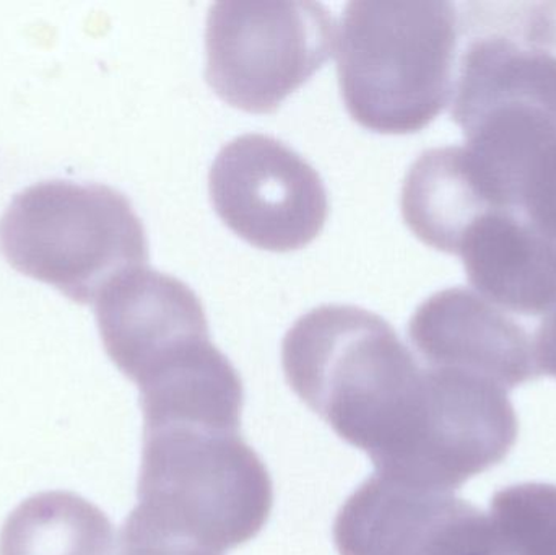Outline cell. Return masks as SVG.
Here are the masks:
<instances>
[{"label":"cell","instance_id":"10","mask_svg":"<svg viewBox=\"0 0 556 555\" xmlns=\"http://www.w3.org/2000/svg\"><path fill=\"white\" fill-rule=\"evenodd\" d=\"M467 279L505 312L547 315L556 306V267L511 209L483 214L460 241Z\"/></svg>","mask_w":556,"mask_h":555},{"label":"cell","instance_id":"2","mask_svg":"<svg viewBox=\"0 0 556 555\" xmlns=\"http://www.w3.org/2000/svg\"><path fill=\"white\" fill-rule=\"evenodd\" d=\"M240 426L143 422L136 510L172 533L224 554L266 527L274 485Z\"/></svg>","mask_w":556,"mask_h":555},{"label":"cell","instance_id":"4","mask_svg":"<svg viewBox=\"0 0 556 555\" xmlns=\"http://www.w3.org/2000/svg\"><path fill=\"white\" fill-rule=\"evenodd\" d=\"M0 253L23 276L91 305L124 274L146 267V228L123 192L104 185L36 182L0 217Z\"/></svg>","mask_w":556,"mask_h":555},{"label":"cell","instance_id":"16","mask_svg":"<svg viewBox=\"0 0 556 555\" xmlns=\"http://www.w3.org/2000/svg\"><path fill=\"white\" fill-rule=\"evenodd\" d=\"M116 555H224L198 541L172 533L134 508L121 528Z\"/></svg>","mask_w":556,"mask_h":555},{"label":"cell","instance_id":"6","mask_svg":"<svg viewBox=\"0 0 556 555\" xmlns=\"http://www.w3.org/2000/svg\"><path fill=\"white\" fill-rule=\"evenodd\" d=\"M208 189L227 227L261 250L288 253L306 247L329 215L316 169L263 134H244L218 152Z\"/></svg>","mask_w":556,"mask_h":555},{"label":"cell","instance_id":"13","mask_svg":"<svg viewBox=\"0 0 556 555\" xmlns=\"http://www.w3.org/2000/svg\"><path fill=\"white\" fill-rule=\"evenodd\" d=\"M113 524L74 492L22 502L0 531V555H116Z\"/></svg>","mask_w":556,"mask_h":555},{"label":"cell","instance_id":"3","mask_svg":"<svg viewBox=\"0 0 556 555\" xmlns=\"http://www.w3.org/2000/svg\"><path fill=\"white\" fill-rule=\"evenodd\" d=\"M457 35L451 2H350L337 38L350 116L381 134L427 127L453 97Z\"/></svg>","mask_w":556,"mask_h":555},{"label":"cell","instance_id":"5","mask_svg":"<svg viewBox=\"0 0 556 555\" xmlns=\"http://www.w3.org/2000/svg\"><path fill=\"white\" fill-rule=\"evenodd\" d=\"M336 23L317 2H218L205 26V78L248 113H274L332 55Z\"/></svg>","mask_w":556,"mask_h":555},{"label":"cell","instance_id":"11","mask_svg":"<svg viewBox=\"0 0 556 555\" xmlns=\"http://www.w3.org/2000/svg\"><path fill=\"white\" fill-rule=\"evenodd\" d=\"M505 111L556 119V54L505 35L473 39L454 81L453 119L463 127Z\"/></svg>","mask_w":556,"mask_h":555},{"label":"cell","instance_id":"7","mask_svg":"<svg viewBox=\"0 0 556 555\" xmlns=\"http://www.w3.org/2000/svg\"><path fill=\"white\" fill-rule=\"evenodd\" d=\"M333 541L339 555H511L492 515L381 475L346 499Z\"/></svg>","mask_w":556,"mask_h":555},{"label":"cell","instance_id":"18","mask_svg":"<svg viewBox=\"0 0 556 555\" xmlns=\"http://www.w3.org/2000/svg\"><path fill=\"white\" fill-rule=\"evenodd\" d=\"M532 344L539 375L556 378V306L542 319Z\"/></svg>","mask_w":556,"mask_h":555},{"label":"cell","instance_id":"9","mask_svg":"<svg viewBox=\"0 0 556 555\" xmlns=\"http://www.w3.org/2000/svg\"><path fill=\"white\" fill-rule=\"evenodd\" d=\"M408 338L427 367L464 371L506 391L541 377L526 329L463 287L425 300L408 323Z\"/></svg>","mask_w":556,"mask_h":555},{"label":"cell","instance_id":"12","mask_svg":"<svg viewBox=\"0 0 556 555\" xmlns=\"http://www.w3.org/2000/svg\"><path fill=\"white\" fill-rule=\"evenodd\" d=\"M401 207L418 240L450 254L483 214L502 209L466 146L421 153L405 176Z\"/></svg>","mask_w":556,"mask_h":555},{"label":"cell","instance_id":"14","mask_svg":"<svg viewBox=\"0 0 556 555\" xmlns=\"http://www.w3.org/2000/svg\"><path fill=\"white\" fill-rule=\"evenodd\" d=\"M492 518L511 555H556V485H511L492 499Z\"/></svg>","mask_w":556,"mask_h":555},{"label":"cell","instance_id":"17","mask_svg":"<svg viewBox=\"0 0 556 555\" xmlns=\"http://www.w3.org/2000/svg\"><path fill=\"white\" fill-rule=\"evenodd\" d=\"M522 39L556 54V2L532 7L522 23Z\"/></svg>","mask_w":556,"mask_h":555},{"label":"cell","instance_id":"1","mask_svg":"<svg viewBox=\"0 0 556 555\" xmlns=\"http://www.w3.org/2000/svg\"><path fill=\"white\" fill-rule=\"evenodd\" d=\"M291 390L376 472L410 475L430 445L441 388L386 319L358 306L301 316L281 344Z\"/></svg>","mask_w":556,"mask_h":555},{"label":"cell","instance_id":"8","mask_svg":"<svg viewBox=\"0 0 556 555\" xmlns=\"http://www.w3.org/2000/svg\"><path fill=\"white\" fill-rule=\"evenodd\" d=\"M94 312L108 357L137 387L211 339L199 297L176 277L147 266L117 277L94 302Z\"/></svg>","mask_w":556,"mask_h":555},{"label":"cell","instance_id":"15","mask_svg":"<svg viewBox=\"0 0 556 555\" xmlns=\"http://www.w3.org/2000/svg\"><path fill=\"white\" fill-rule=\"evenodd\" d=\"M509 202L556 267V143L519 169L509 188Z\"/></svg>","mask_w":556,"mask_h":555}]
</instances>
